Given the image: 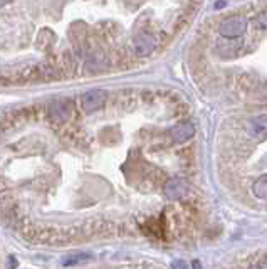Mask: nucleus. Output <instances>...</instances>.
Listing matches in <instances>:
<instances>
[{
	"label": "nucleus",
	"mask_w": 267,
	"mask_h": 269,
	"mask_svg": "<svg viewBox=\"0 0 267 269\" xmlns=\"http://www.w3.org/2000/svg\"><path fill=\"white\" fill-rule=\"evenodd\" d=\"M172 269H188V266H187L185 261H180V259H177V261L172 262Z\"/></svg>",
	"instance_id": "obj_11"
},
{
	"label": "nucleus",
	"mask_w": 267,
	"mask_h": 269,
	"mask_svg": "<svg viewBox=\"0 0 267 269\" xmlns=\"http://www.w3.org/2000/svg\"><path fill=\"white\" fill-rule=\"evenodd\" d=\"M188 194V184L183 178H172L165 185V196L170 200H180Z\"/></svg>",
	"instance_id": "obj_2"
},
{
	"label": "nucleus",
	"mask_w": 267,
	"mask_h": 269,
	"mask_svg": "<svg viewBox=\"0 0 267 269\" xmlns=\"http://www.w3.org/2000/svg\"><path fill=\"white\" fill-rule=\"evenodd\" d=\"M225 6H227L225 2H217V4H215V8H222V7H225Z\"/></svg>",
	"instance_id": "obj_14"
},
{
	"label": "nucleus",
	"mask_w": 267,
	"mask_h": 269,
	"mask_svg": "<svg viewBox=\"0 0 267 269\" xmlns=\"http://www.w3.org/2000/svg\"><path fill=\"white\" fill-rule=\"evenodd\" d=\"M170 133H172V138H173L175 143H185L193 136V133H195V126H193L190 122H183L180 124H177L175 128H172V132Z\"/></svg>",
	"instance_id": "obj_6"
},
{
	"label": "nucleus",
	"mask_w": 267,
	"mask_h": 269,
	"mask_svg": "<svg viewBox=\"0 0 267 269\" xmlns=\"http://www.w3.org/2000/svg\"><path fill=\"white\" fill-rule=\"evenodd\" d=\"M15 268H17V259L10 256L8 258V269H15Z\"/></svg>",
	"instance_id": "obj_12"
},
{
	"label": "nucleus",
	"mask_w": 267,
	"mask_h": 269,
	"mask_svg": "<svg viewBox=\"0 0 267 269\" xmlns=\"http://www.w3.org/2000/svg\"><path fill=\"white\" fill-rule=\"evenodd\" d=\"M106 101V92L101 90H91L82 96V108L86 111H96L104 104Z\"/></svg>",
	"instance_id": "obj_4"
},
{
	"label": "nucleus",
	"mask_w": 267,
	"mask_h": 269,
	"mask_svg": "<svg viewBox=\"0 0 267 269\" xmlns=\"http://www.w3.org/2000/svg\"><path fill=\"white\" fill-rule=\"evenodd\" d=\"M89 259V254H76V256H69L66 259H62V266H74L77 262H82Z\"/></svg>",
	"instance_id": "obj_9"
},
{
	"label": "nucleus",
	"mask_w": 267,
	"mask_h": 269,
	"mask_svg": "<svg viewBox=\"0 0 267 269\" xmlns=\"http://www.w3.org/2000/svg\"><path fill=\"white\" fill-rule=\"evenodd\" d=\"M257 26L261 27V29H267V14H262V16L257 17Z\"/></svg>",
	"instance_id": "obj_10"
},
{
	"label": "nucleus",
	"mask_w": 267,
	"mask_h": 269,
	"mask_svg": "<svg viewBox=\"0 0 267 269\" xmlns=\"http://www.w3.org/2000/svg\"><path fill=\"white\" fill-rule=\"evenodd\" d=\"M155 48H156L155 37L151 34H146V32L138 34L135 37V40H133V49H135V52L138 56H148L153 52Z\"/></svg>",
	"instance_id": "obj_3"
},
{
	"label": "nucleus",
	"mask_w": 267,
	"mask_h": 269,
	"mask_svg": "<svg viewBox=\"0 0 267 269\" xmlns=\"http://www.w3.org/2000/svg\"><path fill=\"white\" fill-rule=\"evenodd\" d=\"M192 268L193 269H204V268H202V262L200 261H193L192 262Z\"/></svg>",
	"instance_id": "obj_13"
},
{
	"label": "nucleus",
	"mask_w": 267,
	"mask_h": 269,
	"mask_svg": "<svg viewBox=\"0 0 267 269\" xmlns=\"http://www.w3.org/2000/svg\"><path fill=\"white\" fill-rule=\"evenodd\" d=\"M249 134L252 138H262L267 134V114H261V116L254 118L247 128Z\"/></svg>",
	"instance_id": "obj_7"
},
{
	"label": "nucleus",
	"mask_w": 267,
	"mask_h": 269,
	"mask_svg": "<svg viewBox=\"0 0 267 269\" xmlns=\"http://www.w3.org/2000/svg\"><path fill=\"white\" fill-rule=\"evenodd\" d=\"M247 29V20L244 17H229L220 24L219 32L220 36H224L225 39H236V37H241Z\"/></svg>",
	"instance_id": "obj_1"
},
{
	"label": "nucleus",
	"mask_w": 267,
	"mask_h": 269,
	"mask_svg": "<svg viewBox=\"0 0 267 269\" xmlns=\"http://www.w3.org/2000/svg\"><path fill=\"white\" fill-rule=\"evenodd\" d=\"M71 113H72V106L66 100L54 101V103L49 106V114L52 120H61V122H64V120L71 116Z\"/></svg>",
	"instance_id": "obj_5"
},
{
	"label": "nucleus",
	"mask_w": 267,
	"mask_h": 269,
	"mask_svg": "<svg viewBox=\"0 0 267 269\" xmlns=\"http://www.w3.org/2000/svg\"><path fill=\"white\" fill-rule=\"evenodd\" d=\"M252 194L261 200H267V175H262L252 184Z\"/></svg>",
	"instance_id": "obj_8"
}]
</instances>
